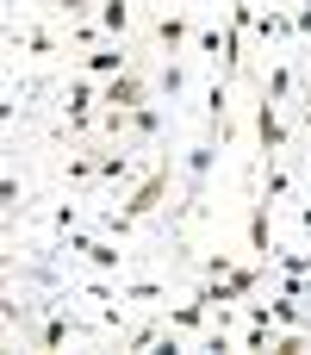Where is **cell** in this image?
Instances as JSON below:
<instances>
[{"label": "cell", "mask_w": 311, "mask_h": 355, "mask_svg": "<svg viewBox=\"0 0 311 355\" xmlns=\"http://www.w3.org/2000/svg\"><path fill=\"white\" fill-rule=\"evenodd\" d=\"M50 256H69V262H87V268H100V275H118L125 268V250H118V237H106V231H69V237H56V250Z\"/></svg>", "instance_id": "7a4b0ae2"}, {"label": "cell", "mask_w": 311, "mask_h": 355, "mask_svg": "<svg viewBox=\"0 0 311 355\" xmlns=\"http://www.w3.org/2000/svg\"><path fill=\"white\" fill-rule=\"evenodd\" d=\"M62 131L69 137L100 131V81L94 75H69V87H62Z\"/></svg>", "instance_id": "3957f363"}, {"label": "cell", "mask_w": 311, "mask_h": 355, "mask_svg": "<svg viewBox=\"0 0 311 355\" xmlns=\"http://www.w3.org/2000/svg\"><path fill=\"white\" fill-rule=\"evenodd\" d=\"M131 137H137V144H156V137H162V106H137V112H131Z\"/></svg>", "instance_id": "e0dca14e"}, {"label": "cell", "mask_w": 311, "mask_h": 355, "mask_svg": "<svg viewBox=\"0 0 311 355\" xmlns=\"http://www.w3.org/2000/svg\"><path fill=\"white\" fill-rule=\"evenodd\" d=\"M100 106H106V112H137V106H150V75L131 62L125 75L100 81Z\"/></svg>", "instance_id": "277c9868"}, {"label": "cell", "mask_w": 311, "mask_h": 355, "mask_svg": "<svg viewBox=\"0 0 311 355\" xmlns=\"http://www.w3.org/2000/svg\"><path fill=\"white\" fill-rule=\"evenodd\" d=\"M125 69H131V50H125V37H106V44L81 50V75H94V81H112V75H125Z\"/></svg>", "instance_id": "9c48e42d"}, {"label": "cell", "mask_w": 311, "mask_h": 355, "mask_svg": "<svg viewBox=\"0 0 311 355\" xmlns=\"http://www.w3.org/2000/svg\"><path fill=\"white\" fill-rule=\"evenodd\" d=\"M206 324H212V306H206L199 293H187V300L168 312V331H181V337H193V343L206 337Z\"/></svg>", "instance_id": "8fae6325"}, {"label": "cell", "mask_w": 311, "mask_h": 355, "mask_svg": "<svg viewBox=\"0 0 311 355\" xmlns=\"http://www.w3.org/2000/svg\"><path fill=\"white\" fill-rule=\"evenodd\" d=\"M293 225L305 231V243H311V200H299V206H293Z\"/></svg>", "instance_id": "7402d4cb"}, {"label": "cell", "mask_w": 311, "mask_h": 355, "mask_svg": "<svg viewBox=\"0 0 311 355\" xmlns=\"http://www.w3.org/2000/svg\"><path fill=\"white\" fill-rule=\"evenodd\" d=\"M293 193H299V168H293L287 156H274V162L262 168V187H256V200H262V206L274 212V206H287Z\"/></svg>", "instance_id": "30bf717a"}, {"label": "cell", "mask_w": 311, "mask_h": 355, "mask_svg": "<svg viewBox=\"0 0 311 355\" xmlns=\"http://www.w3.org/2000/svg\"><path fill=\"white\" fill-rule=\"evenodd\" d=\"M293 94H299V69H293L287 56H281V62H268V75H262V100H281V106H287Z\"/></svg>", "instance_id": "4fadbf2b"}, {"label": "cell", "mask_w": 311, "mask_h": 355, "mask_svg": "<svg viewBox=\"0 0 311 355\" xmlns=\"http://www.w3.org/2000/svg\"><path fill=\"white\" fill-rule=\"evenodd\" d=\"M305 94H311V87H305Z\"/></svg>", "instance_id": "603a6c76"}, {"label": "cell", "mask_w": 311, "mask_h": 355, "mask_svg": "<svg viewBox=\"0 0 311 355\" xmlns=\"http://www.w3.org/2000/svg\"><path fill=\"white\" fill-rule=\"evenodd\" d=\"M94 19L106 37H131V0H94Z\"/></svg>", "instance_id": "5bb4252c"}, {"label": "cell", "mask_w": 311, "mask_h": 355, "mask_svg": "<svg viewBox=\"0 0 311 355\" xmlns=\"http://www.w3.org/2000/svg\"><path fill=\"white\" fill-rule=\"evenodd\" d=\"M118 181H131V156H125V144L118 150L100 144V187H118Z\"/></svg>", "instance_id": "9a60e30c"}, {"label": "cell", "mask_w": 311, "mask_h": 355, "mask_svg": "<svg viewBox=\"0 0 311 355\" xmlns=\"http://www.w3.org/2000/svg\"><path fill=\"white\" fill-rule=\"evenodd\" d=\"M249 37H256L262 50H268V44H299V25H293V0H287V6H281V0H268V6L256 12V31H249Z\"/></svg>", "instance_id": "8992f818"}, {"label": "cell", "mask_w": 311, "mask_h": 355, "mask_svg": "<svg viewBox=\"0 0 311 355\" xmlns=\"http://www.w3.org/2000/svg\"><path fill=\"white\" fill-rule=\"evenodd\" d=\"M6 44H12V50L25 44V56H56V50H69V44L56 37V25H44V19H37V25H25V31H12Z\"/></svg>", "instance_id": "7c38bea8"}, {"label": "cell", "mask_w": 311, "mask_h": 355, "mask_svg": "<svg viewBox=\"0 0 311 355\" xmlns=\"http://www.w3.org/2000/svg\"><path fill=\"white\" fill-rule=\"evenodd\" d=\"M162 293H168V281H131V287H118L125 306H156Z\"/></svg>", "instance_id": "ac0fdd59"}, {"label": "cell", "mask_w": 311, "mask_h": 355, "mask_svg": "<svg viewBox=\"0 0 311 355\" xmlns=\"http://www.w3.org/2000/svg\"><path fill=\"white\" fill-rule=\"evenodd\" d=\"M256 144H262V162H274V156L293 150V131L281 119V100H256Z\"/></svg>", "instance_id": "5b68a950"}, {"label": "cell", "mask_w": 311, "mask_h": 355, "mask_svg": "<svg viewBox=\"0 0 311 355\" xmlns=\"http://www.w3.org/2000/svg\"><path fill=\"white\" fill-rule=\"evenodd\" d=\"M156 87H162V100H181V94H187V62H181V56H162Z\"/></svg>", "instance_id": "2e32d148"}, {"label": "cell", "mask_w": 311, "mask_h": 355, "mask_svg": "<svg viewBox=\"0 0 311 355\" xmlns=\"http://www.w3.org/2000/svg\"><path fill=\"white\" fill-rule=\"evenodd\" d=\"M237 268H243V262H231L224 250H212V256H199V275H206V281H224V275H237Z\"/></svg>", "instance_id": "ffe728a7"}, {"label": "cell", "mask_w": 311, "mask_h": 355, "mask_svg": "<svg viewBox=\"0 0 311 355\" xmlns=\"http://www.w3.org/2000/svg\"><path fill=\"white\" fill-rule=\"evenodd\" d=\"M218 150H224V137H206V144L187 150V212L206 200V181H212V168H218Z\"/></svg>", "instance_id": "52a82bcc"}, {"label": "cell", "mask_w": 311, "mask_h": 355, "mask_svg": "<svg viewBox=\"0 0 311 355\" xmlns=\"http://www.w3.org/2000/svg\"><path fill=\"white\" fill-rule=\"evenodd\" d=\"M193 31H199V19H193V12H162V19L150 25V44H156L162 56H181V50L193 44Z\"/></svg>", "instance_id": "ba28073f"}, {"label": "cell", "mask_w": 311, "mask_h": 355, "mask_svg": "<svg viewBox=\"0 0 311 355\" xmlns=\"http://www.w3.org/2000/svg\"><path fill=\"white\" fill-rule=\"evenodd\" d=\"M19 200H25V193H19V175H6V181H0V206L19 212Z\"/></svg>", "instance_id": "44dd1931"}, {"label": "cell", "mask_w": 311, "mask_h": 355, "mask_svg": "<svg viewBox=\"0 0 311 355\" xmlns=\"http://www.w3.org/2000/svg\"><path fill=\"white\" fill-rule=\"evenodd\" d=\"M168 187H175V162H156L150 175H137V187L125 193V206H106L94 225H100L106 237H131V231H137V225H143V218L168 200Z\"/></svg>", "instance_id": "6da1fadb"}, {"label": "cell", "mask_w": 311, "mask_h": 355, "mask_svg": "<svg viewBox=\"0 0 311 355\" xmlns=\"http://www.w3.org/2000/svg\"><path fill=\"white\" fill-rule=\"evenodd\" d=\"M81 225H87V212H81L75 200H62V206L50 212V231H56V237H69V231H81Z\"/></svg>", "instance_id": "d6986e66"}]
</instances>
